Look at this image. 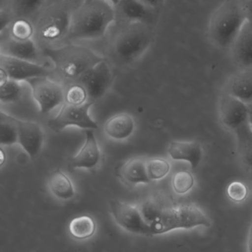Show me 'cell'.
<instances>
[{"mask_svg":"<svg viewBox=\"0 0 252 252\" xmlns=\"http://www.w3.org/2000/svg\"><path fill=\"white\" fill-rule=\"evenodd\" d=\"M0 67L6 71L10 79L20 82L34 78L48 77L50 75L49 70L45 66L2 54H0Z\"/></svg>","mask_w":252,"mask_h":252,"instance_id":"obj_12","label":"cell"},{"mask_svg":"<svg viewBox=\"0 0 252 252\" xmlns=\"http://www.w3.org/2000/svg\"><path fill=\"white\" fill-rule=\"evenodd\" d=\"M248 252H252V220L249 228L247 242Z\"/></svg>","mask_w":252,"mask_h":252,"instance_id":"obj_37","label":"cell"},{"mask_svg":"<svg viewBox=\"0 0 252 252\" xmlns=\"http://www.w3.org/2000/svg\"><path fill=\"white\" fill-rule=\"evenodd\" d=\"M167 153L172 160L187 162L192 169L200 165L203 156L202 146L194 141H172L168 147Z\"/></svg>","mask_w":252,"mask_h":252,"instance_id":"obj_17","label":"cell"},{"mask_svg":"<svg viewBox=\"0 0 252 252\" xmlns=\"http://www.w3.org/2000/svg\"><path fill=\"white\" fill-rule=\"evenodd\" d=\"M218 113L222 126L234 134L249 124V106L224 92L220 97Z\"/></svg>","mask_w":252,"mask_h":252,"instance_id":"obj_10","label":"cell"},{"mask_svg":"<svg viewBox=\"0 0 252 252\" xmlns=\"http://www.w3.org/2000/svg\"><path fill=\"white\" fill-rule=\"evenodd\" d=\"M18 60L34 63L37 60L38 47L33 39L17 41L9 38L6 42L1 44V54Z\"/></svg>","mask_w":252,"mask_h":252,"instance_id":"obj_20","label":"cell"},{"mask_svg":"<svg viewBox=\"0 0 252 252\" xmlns=\"http://www.w3.org/2000/svg\"><path fill=\"white\" fill-rule=\"evenodd\" d=\"M44 142L45 133L39 124L18 119V144L31 158H35L39 154Z\"/></svg>","mask_w":252,"mask_h":252,"instance_id":"obj_14","label":"cell"},{"mask_svg":"<svg viewBox=\"0 0 252 252\" xmlns=\"http://www.w3.org/2000/svg\"><path fill=\"white\" fill-rule=\"evenodd\" d=\"M249 106V125L252 130V104Z\"/></svg>","mask_w":252,"mask_h":252,"instance_id":"obj_38","label":"cell"},{"mask_svg":"<svg viewBox=\"0 0 252 252\" xmlns=\"http://www.w3.org/2000/svg\"><path fill=\"white\" fill-rule=\"evenodd\" d=\"M113 75L111 67L105 60L95 65L82 80L81 83L88 91L90 101L102 98L113 84Z\"/></svg>","mask_w":252,"mask_h":252,"instance_id":"obj_11","label":"cell"},{"mask_svg":"<svg viewBox=\"0 0 252 252\" xmlns=\"http://www.w3.org/2000/svg\"><path fill=\"white\" fill-rule=\"evenodd\" d=\"M23 95V86L20 82L9 79L5 85L0 86V101L2 104L17 102Z\"/></svg>","mask_w":252,"mask_h":252,"instance_id":"obj_29","label":"cell"},{"mask_svg":"<svg viewBox=\"0 0 252 252\" xmlns=\"http://www.w3.org/2000/svg\"><path fill=\"white\" fill-rule=\"evenodd\" d=\"M234 135L240 160L246 171L252 175V130L249 124Z\"/></svg>","mask_w":252,"mask_h":252,"instance_id":"obj_23","label":"cell"},{"mask_svg":"<svg viewBox=\"0 0 252 252\" xmlns=\"http://www.w3.org/2000/svg\"><path fill=\"white\" fill-rule=\"evenodd\" d=\"M33 99L42 114L50 113L64 102V88L48 77H38L27 81Z\"/></svg>","mask_w":252,"mask_h":252,"instance_id":"obj_8","label":"cell"},{"mask_svg":"<svg viewBox=\"0 0 252 252\" xmlns=\"http://www.w3.org/2000/svg\"><path fill=\"white\" fill-rule=\"evenodd\" d=\"M147 172L150 181L163 179L169 173L171 165L166 159L153 158L147 160Z\"/></svg>","mask_w":252,"mask_h":252,"instance_id":"obj_28","label":"cell"},{"mask_svg":"<svg viewBox=\"0 0 252 252\" xmlns=\"http://www.w3.org/2000/svg\"><path fill=\"white\" fill-rule=\"evenodd\" d=\"M224 93L247 105L252 104V70H243L228 80Z\"/></svg>","mask_w":252,"mask_h":252,"instance_id":"obj_18","label":"cell"},{"mask_svg":"<svg viewBox=\"0 0 252 252\" xmlns=\"http://www.w3.org/2000/svg\"><path fill=\"white\" fill-rule=\"evenodd\" d=\"M147 160L143 158H134L124 163L120 169V176L126 184L135 185L138 184H149L147 172Z\"/></svg>","mask_w":252,"mask_h":252,"instance_id":"obj_21","label":"cell"},{"mask_svg":"<svg viewBox=\"0 0 252 252\" xmlns=\"http://www.w3.org/2000/svg\"><path fill=\"white\" fill-rule=\"evenodd\" d=\"M110 212L116 223L128 232L141 235H152L151 227L146 222L139 206L113 200Z\"/></svg>","mask_w":252,"mask_h":252,"instance_id":"obj_9","label":"cell"},{"mask_svg":"<svg viewBox=\"0 0 252 252\" xmlns=\"http://www.w3.org/2000/svg\"><path fill=\"white\" fill-rule=\"evenodd\" d=\"M138 206L144 220L150 227L158 220L165 209L156 200H147L143 204L138 205Z\"/></svg>","mask_w":252,"mask_h":252,"instance_id":"obj_31","label":"cell"},{"mask_svg":"<svg viewBox=\"0 0 252 252\" xmlns=\"http://www.w3.org/2000/svg\"><path fill=\"white\" fill-rule=\"evenodd\" d=\"M54 63L57 74L67 82H80L95 65L104 60L87 47L67 45L42 50Z\"/></svg>","mask_w":252,"mask_h":252,"instance_id":"obj_3","label":"cell"},{"mask_svg":"<svg viewBox=\"0 0 252 252\" xmlns=\"http://www.w3.org/2000/svg\"><path fill=\"white\" fill-rule=\"evenodd\" d=\"M246 20L247 16L242 1L222 2L209 19L207 29L209 40L220 49H231Z\"/></svg>","mask_w":252,"mask_h":252,"instance_id":"obj_4","label":"cell"},{"mask_svg":"<svg viewBox=\"0 0 252 252\" xmlns=\"http://www.w3.org/2000/svg\"><path fill=\"white\" fill-rule=\"evenodd\" d=\"M243 8H244L245 12H246L247 19L252 20V0H247V1H242Z\"/></svg>","mask_w":252,"mask_h":252,"instance_id":"obj_35","label":"cell"},{"mask_svg":"<svg viewBox=\"0 0 252 252\" xmlns=\"http://www.w3.org/2000/svg\"><path fill=\"white\" fill-rule=\"evenodd\" d=\"M153 40L150 25L128 23L114 36L111 45L113 58L122 64H130L139 60Z\"/></svg>","mask_w":252,"mask_h":252,"instance_id":"obj_5","label":"cell"},{"mask_svg":"<svg viewBox=\"0 0 252 252\" xmlns=\"http://www.w3.org/2000/svg\"><path fill=\"white\" fill-rule=\"evenodd\" d=\"M157 2L138 0H122L115 4L116 13L126 23H141L151 25L156 20Z\"/></svg>","mask_w":252,"mask_h":252,"instance_id":"obj_13","label":"cell"},{"mask_svg":"<svg viewBox=\"0 0 252 252\" xmlns=\"http://www.w3.org/2000/svg\"><path fill=\"white\" fill-rule=\"evenodd\" d=\"M10 38L17 41H28L34 36V25L25 17H18L9 26Z\"/></svg>","mask_w":252,"mask_h":252,"instance_id":"obj_26","label":"cell"},{"mask_svg":"<svg viewBox=\"0 0 252 252\" xmlns=\"http://www.w3.org/2000/svg\"><path fill=\"white\" fill-rule=\"evenodd\" d=\"M45 2L44 1H26V0H20V1H16L14 2V6H12L11 9L14 11V14H17L18 15H27V14H32L36 11H40L41 9L45 6Z\"/></svg>","mask_w":252,"mask_h":252,"instance_id":"obj_32","label":"cell"},{"mask_svg":"<svg viewBox=\"0 0 252 252\" xmlns=\"http://www.w3.org/2000/svg\"><path fill=\"white\" fill-rule=\"evenodd\" d=\"M194 184V177L189 171H179L172 177V188L177 194H187L193 188Z\"/></svg>","mask_w":252,"mask_h":252,"instance_id":"obj_30","label":"cell"},{"mask_svg":"<svg viewBox=\"0 0 252 252\" xmlns=\"http://www.w3.org/2000/svg\"><path fill=\"white\" fill-rule=\"evenodd\" d=\"M0 153H1V165H2L5 160V152L2 150V148H1V152H0Z\"/></svg>","mask_w":252,"mask_h":252,"instance_id":"obj_39","label":"cell"},{"mask_svg":"<svg viewBox=\"0 0 252 252\" xmlns=\"http://www.w3.org/2000/svg\"><path fill=\"white\" fill-rule=\"evenodd\" d=\"M79 4L70 1H54L41 9L35 21V33L38 46L57 48V44L67 38L73 11Z\"/></svg>","mask_w":252,"mask_h":252,"instance_id":"obj_2","label":"cell"},{"mask_svg":"<svg viewBox=\"0 0 252 252\" xmlns=\"http://www.w3.org/2000/svg\"><path fill=\"white\" fill-rule=\"evenodd\" d=\"M9 79V76L6 71L2 67H0V86L5 85Z\"/></svg>","mask_w":252,"mask_h":252,"instance_id":"obj_36","label":"cell"},{"mask_svg":"<svg viewBox=\"0 0 252 252\" xmlns=\"http://www.w3.org/2000/svg\"><path fill=\"white\" fill-rule=\"evenodd\" d=\"M18 144V119L0 112V144L11 146Z\"/></svg>","mask_w":252,"mask_h":252,"instance_id":"obj_24","label":"cell"},{"mask_svg":"<svg viewBox=\"0 0 252 252\" xmlns=\"http://www.w3.org/2000/svg\"><path fill=\"white\" fill-rule=\"evenodd\" d=\"M14 14L11 8H2L0 10V32L5 31L13 22L12 15Z\"/></svg>","mask_w":252,"mask_h":252,"instance_id":"obj_34","label":"cell"},{"mask_svg":"<svg viewBox=\"0 0 252 252\" xmlns=\"http://www.w3.org/2000/svg\"><path fill=\"white\" fill-rule=\"evenodd\" d=\"M135 122L127 113H119L111 116L104 123V132L107 136L116 141H123L133 133Z\"/></svg>","mask_w":252,"mask_h":252,"instance_id":"obj_19","label":"cell"},{"mask_svg":"<svg viewBox=\"0 0 252 252\" xmlns=\"http://www.w3.org/2000/svg\"><path fill=\"white\" fill-rule=\"evenodd\" d=\"M210 224L207 215L194 205L165 208L158 220L151 225L152 235L165 234L177 229L208 227Z\"/></svg>","mask_w":252,"mask_h":252,"instance_id":"obj_6","label":"cell"},{"mask_svg":"<svg viewBox=\"0 0 252 252\" xmlns=\"http://www.w3.org/2000/svg\"><path fill=\"white\" fill-rule=\"evenodd\" d=\"M89 101L88 91L81 82H72L64 88V103L82 106Z\"/></svg>","mask_w":252,"mask_h":252,"instance_id":"obj_27","label":"cell"},{"mask_svg":"<svg viewBox=\"0 0 252 252\" xmlns=\"http://www.w3.org/2000/svg\"><path fill=\"white\" fill-rule=\"evenodd\" d=\"M230 51L234 62L243 70H252V20L247 19Z\"/></svg>","mask_w":252,"mask_h":252,"instance_id":"obj_15","label":"cell"},{"mask_svg":"<svg viewBox=\"0 0 252 252\" xmlns=\"http://www.w3.org/2000/svg\"><path fill=\"white\" fill-rule=\"evenodd\" d=\"M226 192L231 200L240 203L246 200L249 194V189L247 186L241 181H234L228 184Z\"/></svg>","mask_w":252,"mask_h":252,"instance_id":"obj_33","label":"cell"},{"mask_svg":"<svg viewBox=\"0 0 252 252\" xmlns=\"http://www.w3.org/2000/svg\"><path fill=\"white\" fill-rule=\"evenodd\" d=\"M48 185L51 192L60 200H70L74 197L75 189L72 181L60 169L51 174L48 178Z\"/></svg>","mask_w":252,"mask_h":252,"instance_id":"obj_22","label":"cell"},{"mask_svg":"<svg viewBox=\"0 0 252 252\" xmlns=\"http://www.w3.org/2000/svg\"><path fill=\"white\" fill-rule=\"evenodd\" d=\"M95 221L87 215L75 218L69 224L70 234L78 240H85L92 237L95 234Z\"/></svg>","mask_w":252,"mask_h":252,"instance_id":"obj_25","label":"cell"},{"mask_svg":"<svg viewBox=\"0 0 252 252\" xmlns=\"http://www.w3.org/2000/svg\"><path fill=\"white\" fill-rule=\"evenodd\" d=\"M114 2L106 0H85L73 11L67 39L92 40L104 37L107 29L116 21Z\"/></svg>","mask_w":252,"mask_h":252,"instance_id":"obj_1","label":"cell"},{"mask_svg":"<svg viewBox=\"0 0 252 252\" xmlns=\"http://www.w3.org/2000/svg\"><path fill=\"white\" fill-rule=\"evenodd\" d=\"M94 102L89 101L82 106H73L64 103L58 114L48 122L50 128L60 132L69 126H76L85 130L98 129V124L90 115V110Z\"/></svg>","mask_w":252,"mask_h":252,"instance_id":"obj_7","label":"cell"},{"mask_svg":"<svg viewBox=\"0 0 252 252\" xmlns=\"http://www.w3.org/2000/svg\"><path fill=\"white\" fill-rule=\"evenodd\" d=\"M101 150L94 130H85V140L79 153L71 159L70 165L75 169H91L101 160Z\"/></svg>","mask_w":252,"mask_h":252,"instance_id":"obj_16","label":"cell"}]
</instances>
